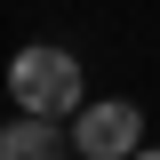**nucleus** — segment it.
<instances>
[{"instance_id": "obj_3", "label": "nucleus", "mask_w": 160, "mask_h": 160, "mask_svg": "<svg viewBox=\"0 0 160 160\" xmlns=\"http://www.w3.org/2000/svg\"><path fill=\"white\" fill-rule=\"evenodd\" d=\"M72 144L56 136V120H40V112H8L0 120V160H64Z\"/></svg>"}, {"instance_id": "obj_4", "label": "nucleus", "mask_w": 160, "mask_h": 160, "mask_svg": "<svg viewBox=\"0 0 160 160\" xmlns=\"http://www.w3.org/2000/svg\"><path fill=\"white\" fill-rule=\"evenodd\" d=\"M128 160H160V152H144V144H136V152H128Z\"/></svg>"}, {"instance_id": "obj_1", "label": "nucleus", "mask_w": 160, "mask_h": 160, "mask_svg": "<svg viewBox=\"0 0 160 160\" xmlns=\"http://www.w3.org/2000/svg\"><path fill=\"white\" fill-rule=\"evenodd\" d=\"M8 104H16V112H40V120H72L80 104H88L80 56L72 48H48V40L16 48V56H8Z\"/></svg>"}, {"instance_id": "obj_2", "label": "nucleus", "mask_w": 160, "mask_h": 160, "mask_svg": "<svg viewBox=\"0 0 160 160\" xmlns=\"http://www.w3.org/2000/svg\"><path fill=\"white\" fill-rule=\"evenodd\" d=\"M136 144H144V112L128 96H96V104L72 112V152L80 160H128Z\"/></svg>"}]
</instances>
